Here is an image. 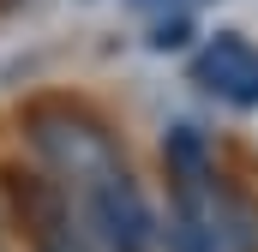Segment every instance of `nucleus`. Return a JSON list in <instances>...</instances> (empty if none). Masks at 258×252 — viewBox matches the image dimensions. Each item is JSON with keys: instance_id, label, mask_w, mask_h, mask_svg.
Masks as SVG:
<instances>
[{"instance_id": "1", "label": "nucleus", "mask_w": 258, "mask_h": 252, "mask_svg": "<svg viewBox=\"0 0 258 252\" xmlns=\"http://www.w3.org/2000/svg\"><path fill=\"white\" fill-rule=\"evenodd\" d=\"M162 162H168V252H234L246 240V216L240 204L222 192V174L198 138V126H174L162 138Z\"/></svg>"}, {"instance_id": "2", "label": "nucleus", "mask_w": 258, "mask_h": 252, "mask_svg": "<svg viewBox=\"0 0 258 252\" xmlns=\"http://www.w3.org/2000/svg\"><path fill=\"white\" fill-rule=\"evenodd\" d=\"M24 138H30V150L42 156V168H48L72 198L84 186H96V180H108L114 168H126L120 138L96 120L90 108H78V102H66V96L30 102V108H24Z\"/></svg>"}, {"instance_id": "3", "label": "nucleus", "mask_w": 258, "mask_h": 252, "mask_svg": "<svg viewBox=\"0 0 258 252\" xmlns=\"http://www.w3.org/2000/svg\"><path fill=\"white\" fill-rule=\"evenodd\" d=\"M78 210L96 234L102 252H162V228H156V210L144 186L132 180V168H114L108 180L78 192Z\"/></svg>"}, {"instance_id": "4", "label": "nucleus", "mask_w": 258, "mask_h": 252, "mask_svg": "<svg viewBox=\"0 0 258 252\" xmlns=\"http://www.w3.org/2000/svg\"><path fill=\"white\" fill-rule=\"evenodd\" d=\"M18 192V210H24V228H30V246L36 252H96V234H90V222H78L72 216V192L60 180H48V174H24V186Z\"/></svg>"}, {"instance_id": "5", "label": "nucleus", "mask_w": 258, "mask_h": 252, "mask_svg": "<svg viewBox=\"0 0 258 252\" xmlns=\"http://www.w3.org/2000/svg\"><path fill=\"white\" fill-rule=\"evenodd\" d=\"M192 84L216 102H234V108H252L258 102V48L240 30H216L204 36V48L192 54Z\"/></svg>"}, {"instance_id": "6", "label": "nucleus", "mask_w": 258, "mask_h": 252, "mask_svg": "<svg viewBox=\"0 0 258 252\" xmlns=\"http://www.w3.org/2000/svg\"><path fill=\"white\" fill-rule=\"evenodd\" d=\"M132 6H144V12H156V6H174V0H132Z\"/></svg>"}, {"instance_id": "7", "label": "nucleus", "mask_w": 258, "mask_h": 252, "mask_svg": "<svg viewBox=\"0 0 258 252\" xmlns=\"http://www.w3.org/2000/svg\"><path fill=\"white\" fill-rule=\"evenodd\" d=\"M0 6H18V0H0Z\"/></svg>"}]
</instances>
